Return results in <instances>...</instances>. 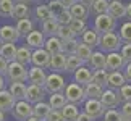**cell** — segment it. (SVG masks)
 <instances>
[{
  "label": "cell",
  "mask_w": 131,
  "mask_h": 121,
  "mask_svg": "<svg viewBox=\"0 0 131 121\" xmlns=\"http://www.w3.org/2000/svg\"><path fill=\"white\" fill-rule=\"evenodd\" d=\"M123 45V40L120 37V34L117 32H105V34H100V39H99V49L105 53H110V52H120Z\"/></svg>",
  "instance_id": "obj_1"
},
{
  "label": "cell",
  "mask_w": 131,
  "mask_h": 121,
  "mask_svg": "<svg viewBox=\"0 0 131 121\" xmlns=\"http://www.w3.org/2000/svg\"><path fill=\"white\" fill-rule=\"evenodd\" d=\"M65 97H67V102L68 103H74V105H81L86 102V94H84V87L79 86L76 82H70L67 84L65 87Z\"/></svg>",
  "instance_id": "obj_2"
},
{
  "label": "cell",
  "mask_w": 131,
  "mask_h": 121,
  "mask_svg": "<svg viewBox=\"0 0 131 121\" xmlns=\"http://www.w3.org/2000/svg\"><path fill=\"white\" fill-rule=\"evenodd\" d=\"M28 66L18 63V62H12L7 71V81L8 82H26L28 81Z\"/></svg>",
  "instance_id": "obj_3"
},
{
  "label": "cell",
  "mask_w": 131,
  "mask_h": 121,
  "mask_svg": "<svg viewBox=\"0 0 131 121\" xmlns=\"http://www.w3.org/2000/svg\"><path fill=\"white\" fill-rule=\"evenodd\" d=\"M65 87H67V82H65V78L62 74L60 73H49L47 81H45V86H44L45 92L49 95L65 92Z\"/></svg>",
  "instance_id": "obj_4"
},
{
  "label": "cell",
  "mask_w": 131,
  "mask_h": 121,
  "mask_svg": "<svg viewBox=\"0 0 131 121\" xmlns=\"http://www.w3.org/2000/svg\"><path fill=\"white\" fill-rule=\"evenodd\" d=\"M94 29L99 34H105V32H113L117 29V19L113 16H110L108 13L104 15H97L94 18Z\"/></svg>",
  "instance_id": "obj_5"
},
{
  "label": "cell",
  "mask_w": 131,
  "mask_h": 121,
  "mask_svg": "<svg viewBox=\"0 0 131 121\" xmlns=\"http://www.w3.org/2000/svg\"><path fill=\"white\" fill-rule=\"evenodd\" d=\"M83 112L89 115L92 119H100L104 118L105 112H107V108L104 107V103L100 102L99 99H86V102L83 103Z\"/></svg>",
  "instance_id": "obj_6"
},
{
  "label": "cell",
  "mask_w": 131,
  "mask_h": 121,
  "mask_svg": "<svg viewBox=\"0 0 131 121\" xmlns=\"http://www.w3.org/2000/svg\"><path fill=\"white\" fill-rule=\"evenodd\" d=\"M10 113L16 121H26L28 118L32 116V105L28 100H18Z\"/></svg>",
  "instance_id": "obj_7"
},
{
  "label": "cell",
  "mask_w": 131,
  "mask_h": 121,
  "mask_svg": "<svg viewBox=\"0 0 131 121\" xmlns=\"http://www.w3.org/2000/svg\"><path fill=\"white\" fill-rule=\"evenodd\" d=\"M125 66H126V62L125 58L122 57L120 52H110L107 53V63H105V69L108 73H113V71H123Z\"/></svg>",
  "instance_id": "obj_8"
},
{
  "label": "cell",
  "mask_w": 131,
  "mask_h": 121,
  "mask_svg": "<svg viewBox=\"0 0 131 121\" xmlns=\"http://www.w3.org/2000/svg\"><path fill=\"white\" fill-rule=\"evenodd\" d=\"M50 55L45 49H36L32 50V60H31V66H37V68H44V69H49V65H50Z\"/></svg>",
  "instance_id": "obj_9"
},
{
  "label": "cell",
  "mask_w": 131,
  "mask_h": 121,
  "mask_svg": "<svg viewBox=\"0 0 131 121\" xmlns=\"http://www.w3.org/2000/svg\"><path fill=\"white\" fill-rule=\"evenodd\" d=\"M100 102L104 103L105 108H117L122 105V99L118 95V90H113V89H104V94L100 97Z\"/></svg>",
  "instance_id": "obj_10"
},
{
  "label": "cell",
  "mask_w": 131,
  "mask_h": 121,
  "mask_svg": "<svg viewBox=\"0 0 131 121\" xmlns=\"http://www.w3.org/2000/svg\"><path fill=\"white\" fill-rule=\"evenodd\" d=\"M47 76H49V74H47V71H45L44 68L29 66V71H28V81H29V84L44 87L45 81H47Z\"/></svg>",
  "instance_id": "obj_11"
},
{
  "label": "cell",
  "mask_w": 131,
  "mask_h": 121,
  "mask_svg": "<svg viewBox=\"0 0 131 121\" xmlns=\"http://www.w3.org/2000/svg\"><path fill=\"white\" fill-rule=\"evenodd\" d=\"M45 95H47V92H45V89L41 87V86H34V84H29L28 86V90H26V99L31 105H36L39 102H44Z\"/></svg>",
  "instance_id": "obj_12"
},
{
  "label": "cell",
  "mask_w": 131,
  "mask_h": 121,
  "mask_svg": "<svg viewBox=\"0 0 131 121\" xmlns=\"http://www.w3.org/2000/svg\"><path fill=\"white\" fill-rule=\"evenodd\" d=\"M19 32L16 31L15 26H10V24H5V26H0V42L2 44H16L19 40Z\"/></svg>",
  "instance_id": "obj_13"
},
{
  "label": "cell",
  "mask_w": 131,
  "mask_h": 121,
  "mask_svg": "<svg viewBox=\"0 0 131 121\" xmlns=\"http://www.w3.org/2000/svg\"><path fill=\"white\" fill-rule=\"evenodd\" d=\"M24 39H26V45L29 49L36 50V49H44V44H45V39L47 37L42 34V31H36V29H34V31L29 32Z\"/></svg>",
  "instance_id": "obj_14"
},
{
  "label": "cell",
  "mask_w": 131,
  "mask_h": 121,
  "mask_svg": "<svg viewBox=\"0 0 131 121\" xmlns=\"http://www.w3.org/2000/svg\"><path fill=\"white\" fill-rule=\"evenodd\" d=\"M91 81H92V71H91V68H88L86 65H83L79 69L73 73V82H76L79 86H88Z\"/></svg>",
  "instance_id": "obj_15"
},
{
  "label": "cell",
  "mask_w": 131,
  "mask_h": 121,
  "mask_svg": "<svg viewBox=\"0 0 131 121\" xmlns=\"http://www.w3.org/2000/svg\"><path fill=\"white\" fill-rule=\"evenodd\" d=\"M105 63H107V53L102 52V50H94L92 57L88 62L91 69H105Z\"/></svg>",
  "instance_id": "obj_16"
},
{
  "label": "cell",
  "mask_w": 131,
  "mask_h": 121,
  "mask_svg": "<svg viewBox=\"0 0 131 121\" xmlns=\"http://www.w3.org/2000/svg\"><path fill=\"white\" fill-rule=\"evenodd\" d=\"M68 10H70V13H71V16L78 18V19H84V21H88L89 16H91V8H88L86 5L81 3L79 0L74 5H71Z\"/></svg>",
  "instance_id": "obj_17"
},
{
  "label": "cell",
  "mask_w": 131,
  "mask_h": 121,
  "mask_svg": "<svg viewBox=\"0 0 131 121\" xmlns=\"http://www.w3.org/2000/svg\"><path fill=\"white\" fill-rule=\"evenodd\" d=\"M65 66H67V55H65V53L52 55V58H50V65H49V69H50V71L62 74L65 71Z\"/></svg>",
  "instance_id": "obj_18"
},
{
  "label": "cell",
  "mask_w": 131,
  "mask_h": 121,
  "mask_svg": "<svg viewBox=\"0 0 131 121\" xmlns=\"http://www.w3.org/2000/svg\"><path fill=\"white\" fill-rule=\"evenodd\" d=\"M44 49L47 50L50 55H57V53H63V40L53 36V37H47L44 44Z\"/></svg>",
  "instance_id": "obj_19"
},
{
  "label": "cell",
  "mask_w": 131,
  "mask_h": 121,
  "mask_svg": "<svg viewBox=\"0 0 131 121\" xmlns=\"http://www.w3.org/2000/svg\"><path fill=\"white\" fill-rule=\"evenodd\" d=\"M15 103H16V100H15V97L10 94L8 89L0 90V110H2V112H5V113L12 112Z\"/></svg>",
  "instance_id": "obj_20"
},
{
  "label": "cell",
  "mask_w": 131,
  "mask_h": 121,
  "mask_svg": "<svg viewBox=\"0 0 131 121\" xmlns=\"http://www.w3.org/2000/svg\"><path fill=\"white\" fill-rule=\"evenodd\" d=\"M108 15L113 16L115 19H122V18H126V3H122L120 0H113L110 2L108 5Z\"/></svg>",
  "instance_id": "obj_21"
},
{
  "label": "cell",
  "mask_w": 131,
  "mask_h": 121,
  "mask_svg": "<svg viewBox=\"0 0 131 121\" xmlns=\"http://www.w3.org/2000/svg\"><path fill=\"white\" fill-rule=\"evenodd\" d=\"M128 81L125 78L123 71H113V73H108V84L107 87L108 89H113V90H118L120 87H123Z\"/></svg>",
  "instance_id": "obj_22"
},
{
  "label": "cell",
  "mask_w": 131,
  "mask_h": 121,
  "mask_svg": "<svg viewBox=\"0 0 131 121\" xmlns=\"http://www.w3.org/2000/svg\"><path fill=\"white\" fill-rule=\"evenodd\" d=\"M99 39H100V34L95 31V29H86V31L81 34V42L89 45L91 49L99 47Z\"/></svg>",
  "instance_id": "obj_23"
},
{
  "label": "cell",
  "mask_w": 131,
  "mask_h": 121,
  "mask_svg": "<svg viewBox=\"0 0 131 121\" xmlns=\"http://www.w3.org/2000/svg\"><path fill=\"white\" fill-rule=\"evenodd\" d=\"M50 112H52V107L49 105V102H39L36 105H32V116H36L39 119L45 121L47 119V116L50 115Z\"/></svg>",
  "instance_id": "obj_24"
},
{
  "label": "cell",
  "mask_w": 131,
  "mask_h": 121,
  "mask_svg": "<svg viewBox=\"0 0 131 121\" xmlns=\"http://www.w3.org/2000/svg\"><path fill=\"white\" fill-rule=\"evenodd\" d=\"M31 60H32V49H29L28 45H21V47H18L15 62L24 65V66H29V65H31Z\"/></svg>",
  "instance_id": "obj_25"
},
{
  "label": "cell",
  "mask_w": 131,
  "mask_h": 121,
  "mask_svg": "<svg viewBox=\"0 0 131 121\" xmlns=\"http://www.w3.org/2000/svg\"><path fill=\"white\" fill-rule=\"evenodd\" d=\"M8 90L10 94L15 97V100H24L26 99V90H28V86L24 82H10L8 86Z\"/></svg>",
  "instance_id": "obj_26"
},
{
  "label": "cell",
  "mask_w": 131,
  "mask_h": 121,
  "mask_svg": "<svg viewBox=\"0 0 131 121\" xmlns=\"http://www.w3.org/2000/svg\"><path fill=\"white\" fill-rule=\"evenodd\" d=\"M58 28H60L58 21H57L55 18H50V19H47V21L42 23L41 31H42V34H44L45 37H53V36H57Z\"/></svg>",
  "instance_id": "obj_27"
},
{
  "label": "cell",
  "mask_w": 131,
  "mask_h": 121,
  "mask_svg": "<svg viewBox=\"0 0 131 121\" xmlns=\"http://www.w3.org/2000/svg\"><path fill=\"white\" fill-rule=\"evenodd\" d=\"M16 31L19 32V36L21 37H26L29 32L34 31V21L31 18H24V19H19V21H16Z\"/></svg>",
  "instance_id": "obj_28"
},
{
  "label": "cell",
  "mask_w": 131,
  "mask_h": 121,
  "mask_svg": "<svg viewBox=\"0 0 131 121\" xmlns=\"http://www.w3.org/2000/svg\"><path fill=\"white\" fill-rule=\"evenodd\" d=\"M16 52H18L16 44H2V47H0V57H3L10 63L15 62V58H16Z\"/></svg>",
  "instance_id": "obj_29"
},
{
  "label": "cell",
  "mask_w": 131,
  "mask_h": 121,
  "mask_svg": "<svg viewBox=\"0 0 131 121\" xmlns=\"http://www.w3.org/2000/svg\"><path fill=\"white\" fill-rule=\"evenodd\" d=\"M60 112H62L65 121H76L78 115L81 113V112H79V107H78V105H74V103H67L62 110H60Z\"/></svg>",
  "instance_id": "obj_30"
},
{
  "label": "cell",
  "mask_w": 131,
  "mask_h": 121,
  "mask_svg": "<svg viewBox=\"0 0 131 121\" xmlns=\"http://www.w3.org/2000/svg\"><path fill=\"white\" fill-rule=\"evenodd\" d=\"M91 82L100 86L102 89H107V84H108V71L107 69H95L92 73V81Z\"/></svg>",
  "instance_id": "obj_31"
},
{
  "label": "cell",
  "mask_w": 131,
  "mask_h": 121,
  "mask_svg": "<svg viewBox=\"0 0 131 121\" xmlns=\"http://www.w3.org/2000/svg\"><path fill=\"white\" fill-rule=\"evenodd\" d=\"M34 15H36V19L39 23H44V21H47V19H50V18H53L52 16V11L49 10V7H47V3H39V5H36V10H34Z\"/></svg>",
  "instance_id": "obj_32"
},
{
  "label": "cell",
  "mask_w": 131,
  "mask_h": 121,
  "mask_svg": "<svg viewBox=\"0 0 131 121\" xmlns=\"http://www.w3.org/2000/svg\"><path fill=\"white\" fill-rule=\"evenodd\" d=\"M67 103H68V102H67V97H65L63 92L49 95V105L52 107V110H62Z\"/></svg>",
  "instance_id": "obj_33"
},
{
  "label": "cell",
  "mask_w": 131,
  "mask_h": 121,
  "mask_svg": "<svg viewBox=\"0 0 131 121\" xmlns=\"http://www.w3.org/2000/svg\"><path fill=\"white\" fill-rule=\"evenodd\" d=\"M31 15V10H29V5H24V3H16L15 2V10H13V16L16 21L19 19H24V18H29Z\"/></svg>",
  "instance_id": "obj_34"
},
{
  "label": "cell",
  "mask_w": 131,
  "mask_h": 121,
  "mask_svg": "<svg viewBox=\"0 0 131 121\" xmlns=\"http://www.w3.org/2000/svg\"><path fill=\"white\" fill-rule=\"evenodd\" d=\"M84 65V62L78 55H68L67 57V66H65V71L67 73H74L76 69H79Z\"/></svg>",
  "instance_id": "obj_35"
},
{
  "label": "cell",
  "mask_w": 131,
  "mask_h": 121,
  "mask_svg": "<svg viewBox=\"0 0 131 121\" xmlns=\"http://www.w3.org/2000/svg\"><path fill=\"white\" fill-rule=\"evenodd\" d=\"M84 94H86V99H99L100 100V97L104 94V89L94 82H89L88 86H84Z\"/></svg>",
  "instance_id": "obj_36"
},
{
  "label": "cell",
  "mask_w": 131,
  "mask_h": 121,
  "mask_svg": "<svg viewBox=\"0 0 131 121\" xmlns=\"http://www.w3.org/2000/svg\"><path fill=\"white\" fill-rule=\"evenodd\" d=\"M92 52H94V49H91L89 45L83 44L81 40H79V44H78V49H76V53H74V55H78V57L81 58L84 63H88L89 60H91V57H92Z\"/></svg>",
  "instance_id": "obj_37"
},
{
  "label": "cell",
  "mask_w": 131,
  "mask_h": 121,
  "mask_svg": "<svg viewBox=\"0 0 131 121\" xmlns=\"http://www.w3.org/2000/svg\"><path fill=\"white\" fill-rule=\"evenodd\" d=\"M47 7H49L50 11H52V16L53 18H58L60 15H63L68 10L62 2H60V0H49V2H47Z\"/></svg>",
  "instance_id": "obj_38"
},
{
  "label": "cell",
  "mask_w": 131,
  "mask_h": 121,
  "mask_svg": "<svg viewBox=\"0 0 131 121\" xmlns=\"http://www.w3.org/2000/svg\"><path fill=\"white\" fill-rule=\"evenodd\" d=\"M15 10V0H0V16L12 18Z\"/></svg>",
  "instance_id": "obj_39"
},
{
  "label": "cell",
  "mask_w": 131,
  "mask_h": 121,
  "mask_svg": "<svg viewBox=\"0 0 131 121\" xmlns=\"http://www.w3.org/2000/svg\"><path fill=\"white\" fill-rule=\"evenodd\" d=\"M108 5H110L108 0H95L92 3V7H91V13H94L95 16H97V15L108 13Z\"/></svg>",
  "instance_id": "obj_40"
},
{
  "label": "cell",
  "mask_w": 131,
  "mask_h": 121,
  "mask_svg": "<svg viewBox=\"0 0 131 121\" xmlns=\"http://www.w3.org/2000/svg\"><path fill=\"white\" fill-rule=\"evenodd\" d=\"M70 28H71V31L76 34V37H81V34L88 29V21H84V19H78V18H73L71 24H70Z\"/></svg>",
  "instance_id": "obj_41"
},
{
  "label": "cell",
  "mask_w": 131,
  "mask_h": 121,
  "mask_svg": "<svg viewBox=\"0 0 131 121\" xmlns=\"http://www.w3.org/2000/svg\"><path fill=\"white\" fill-rule=\"evenodd\" d=\"M120 37H122L123 44H131V21H125L122 26H120Z\"/></svg>",
  "instance_id": "obj_42"
},
{
  "label": "cell",
  "mask_w": 131,
  "mask_h": 121,
  "mask_svg": "<svg viewBox=\"0 0 131 121\" xmlns=\"http://www.w3.org/2000/svg\"><path fill=\"white\" fill-rule=\"evenodd\" d=\"M78 44L79 40L78 39H70V40H63V53L67 55H74L76 53V49H78Z\"/></svg>",
  "instance_id": "obj_43"
},
{
  "label": "cell",
  "mask_w": 131,
  "mask_h": 121,
  "mask_svg": "<svg viewBox=\"0 0 131 121\" xmlns=\"http://www.w3.org/2000/svg\"><path fill=\"white\" fill-rule=\"evenodd\" d=\"M57 37H60L62 40H70V39H78L76 34L71 31L70 26H60L58 28V32H57Z\"/></svg>",
  "instance_id": "obj_44"
},
{
  "label": "cell",
  "mask_w": 131,
  "mask_h": 121,
  "mask_svg": "<svg viewBox=\"0 0 131 121\" xmlns=\"http://www.w3.org/2000/svg\"><path fill=\"white\" fill-rule=\"evenodd\" d=\"M120 119H122V113L117 108H108L102 118V121H120Z\"/></svg>",
  "instance_id": "obj_45"
},
{
  "label": "cell",
  "mask_w": 131,
  "mask_h": 121,
  "mask_svg": "<svg viewBox=\"0 0 131 121\" xmlns=\"http://www.w3.org/2000/svg\"><path fill=\"white\" fill-rule=\"evenodd\" d=\"M118 95H120V99H122V103L123 102H131V84L126 82L123 87H120Z\"/></svg>",
  "instance_id": "obj_46"
},
{
  "label": "cell",
  "mask_w": 131,
  "mask_h": 121,
  "mask_svg": "<svg viewBox=\"0 0 131 121\" xmlns=\"http://www.w3.org/2000/svg\"><path fill=\"white\" fill-rule=\"evenodd\" d=\"M58 21V24L60 26H70L71 24V21H73V16H71V13H70V10H67L63 15H60L58 18H55Z\"/></svg>",
  "instance_id": "obj_47"
},
{
  "label": "cell",
  "mask_w": 131,
  "mask_h": 121,
  "mask_svg": "<svg viewBox=\"0 0 131 121\" xmlns=\"http://www.w3.org/2000/svg\"><path fill=\"white\" fill-rule=\"evenodd\" d=\"M120 53L125 58L126 63H131V44H123L122 49H120Z\"/></svg>",
  "instance_id": "obj_48"
},
{
  "label": "cell",
  "mask_w": 131,
  "mask_h": 121,
  "mask_svg": "<svg viewBox=\"0 0 131 121\" xmlns=\"http://www.w3.org/2000/svg\"><path fill=\"white\" fill-rule=\"evenodd\" d=\"M120 113H122L123 118L131 119V102H123L120 105Z\"/></svg>",
  "instance_id": "obj_49"
},
{
  "label": "cell",
  "mask_w": 131,
  "mask_h": 121,
  "mask_svg": "<svg viewBox=\"0 0 131 121\" xmlns=\"http://www.w3.org/2000/svg\"><path fill=\"white\" fill-rule=\"evenodd\" d=\"M45 121H65V118H63V115H62L60 110H52Z\"/></svg>",
  "instance_id": "obj_50"
},
{
  "label": "cell",
  "mask_w": 131,
  "mask_h": 121,
  "mask_svg": "<svg viewBox=\"0 0 131 121\" xmlns=\"http://www.w3.org/2000/svg\"><path fill=\"white\" fill-rule=\"evenodd\" d=\"M8 66H10V62H7L3 57H0V74H2V76H7Z\"/></svg>",
  "instance_id": "obj_51"
},
{
  "label": "cell",
  "mask_w": 131,
  "mask_h": 121,
  "mask_svg": "<svg viewBox=\"0 0 131 121\" xmlns=\"http://www.w3.org/2000/svg\"><path fill=\"white\" fill-rule=\"evenodd\" d=\"M123 74H125V78H126V81L131 84V63H126V66L123 69Z\"/></svg>",
  "instance_id": "obj_52"
},
{
  "label": "cell",
  "mask_w": 131,
  "mask_h": 121,
  "mask_svg": "<svg viewBox=\"0 0 131 121\" xmlns=\"http://www.w3.org/2000/svg\"><path fill=\"white\" fill-rule=\"evenodd\" d=\"M76 121H95V119H92V118L89 116V115H86V113H84V112H81V113L78 115V118H76Z\"/></svg>",
  "instance_id": "obj_53"
},
{
  "label": "cell",
  "mask_w": 131,
  "mask_h": 121,
  "mask_svg": "<svg viewBox=\"0 0 131 121\" xmlns=\"http://www.w3.org/2000/svg\"><path fill=\"white\" fill-rule=\"evenodd\" d=\"M3 89H7V78L0 74V90H3Z\"/></svg>",
  "instance_id": "obj_54"
},
{
  "label": "cell",
  "mask_w": 131,
  "mask_h": 121,
  "mask_svg": "<svg viewBox=\"0 0 131 121\" xmlns=\"http://www.w3.org/2000/svg\"><path fill=\"white\" fill-rule=\"evenodd\" d=\"M60 2H62V3H63V5H65L67 8H70L71 5H74V3H76L78 0H60Z\"/></svg>",
  "instance_id": "obj_55"
},
{
  "label": "cell",
  "mask_w": 131,
  "mask_h": 121,
  "mask_svg": "<svg viewBox=\"0 0 131 121\" xmlns=\"http://www.w3.org/2000/svg\"><path fill=\"white\" fill-rule=\"evenodd\" d=\"M126 19H128V21H131V2L126 3Z\"/></svg>",
  "instance_id": "obj_56"
},
{
  "label": "cell",
  "mask_w": 131,
  "mask_h": 121,
  "mask_svg": "<svg viewBox=\"0 0 131 121\" xmlns=\"http://www.w3.org/2000/svg\"><path fill=\"white\" fill-rule=\"evenodd\" d=\"M79 2H81V3H84L88 8H91V7H92V3L95 2V0H79Z\"/></svg>",
  "instance_id": "obj_57"
},
{
  "label": "cell",
  "mask_w": 131,
  "mask_h": 121,
  "mask_svg": "<svg viewBox=\"0 0 131 121\" xmlns=\"http://www.w3.org/2000/svg\"><path fill=\"white\" fill-rule=\"evenodd\" d=\"M16 3H24V5H29V3H32L34 0H15Z\"/></svg>",
  "instance_id": "obj_58"
},
{
  "label": "cell",
  "mask_w": 131,
  "mask_h": 121,
  "mask_svg": "<svg viewBox=\"0 0 131 121\" xmlns=\"http://www.w3.org/2000/svg\"><path fill=\"white\" fill-rule=\"evenodd\" d=\"M26 121H42V119H39V118H36V116H31V118H28Z\"/></svg>",
  "instance_id": "obj_59"
},
{
  "label": "cell",
  "mask_w": 131,
  "mask_h": 121,
  "mask_svg": "<svg viewBox=\"0 0 131 121\" xmlns=\"http://www.w3.org/2000/svg\"><path fill=\"white\" fill-rule=\"evenodd\" d=\"M0 121H5V112L0 110Z\"/></svg>",
  "instance_id": "obj_60"
},
{
  "label": "cell",
  "mask_w": 131,
  "mask_h": 121,
  "mask_svg": "<svg viewBox=\"0 0 131 121\" xmlns=\"http://www.w3.org/2000/svg\"><path fill=\"white\" fill-rule=\"evenodd\" d=\"M120 121H131V119H128V118H123V116H122V119H120Z\"/></svg>",
  "instance_id": "obj_61"
},
{
  "label": "cell",
  "mask_w": 131,
  "mask_h": 121,
  "mask_svg": "<svg viewBox=\"0 0 131 121\" xmlns=\"http://www.w3.org/2000/svg\"><path fill=\"white\" fill-rule=\"evenodd\" d=\"M34 2H41V0H34Z\"/></svg>",
  "instance_id": "obj_62"
},
{
  "label": "cell",
  "mask_w": 131,
  "mask_h": 121,
  "mask_svg": "<svg viewBox=\"0 0 131 121\" xmlns=\"http://www.w3.org/2000/svg\"><path fill=\"white\" fill-rule=\"evenodd\" d=\"M0 47H2V42H0Z\"/></svg>",
  "instance_id": "obj_63"
},
{
  "label": "cell",
  "mask_w": 131,
  "mask_h": 121,
  "mask_svg": "<svg viewBox=\"0 0 131 121\" xmlns=\"http://www.w3.org/2000/svg\"><path fill=\"white\" fill-rule=\"evenodd\" d=\"M108 2H113V0H108Z\"/></svg>",
  "instance_id": "obj_64"
}]
</instances>
